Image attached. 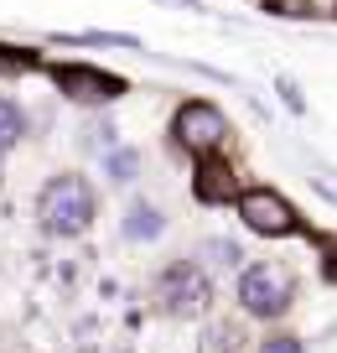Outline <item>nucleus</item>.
I'll list each match as a JSON object with an SVG mask.
<instances>
[{"label":"nucleus","mask_w":337,"mask_h":353,"mask_svg":"<svg viewBox=\"0 0 337 353\" xmlns=\"http://www.w3.org/2000/svg\"><path fill=\"white\" fill-rule=\"evenodd\" d=\"M99 213V192L83 172H57L37 188V229L52 239H78Z\"/></svg>","instance_id":"nucleus-1"},{"label":"nucleus","mask_w":337,"mask_h":353,"mask_svg":"<svg viewBox=\"0 0 337 353\" xmlns=\"http://www.w3.org/2000/svg\"><path fill=\"white\" fill-rule=\"evenodd\" d=\"M229 141H234V125H229V114L218 110L213 99H182L176 104V114H172V145L182 156H223L229 151Z\"/></svg>","instance_id":"nucleus-2"},{"label":"nucleus","mask_w":337,"mask_h":353,"mask_svg":"<svg viewBox=\"0 0 337 353\" xmlns=\"http://www.w3.org/2000/svg\"><path fill=\"white\" fill-rule=\"evenodd\" d=\"M42 73L52 78V88L68 104H78V110H109V104H120L130 94V83L120 73H104L94 63H47Z\"/></svg>","instance_id":"nucleus-3"},{"label":"nucleus","mask_w":337,"mask_h":353,"mask_svg":"<svg viewBox=\"0 0 337 353\" xmlns=\"http://www.w3.org/2000/svg\"><path fill=\"white\" fill-rule=\"evenodd\" d=\"M291 301H296V281L285 276L280 265L260 260V265H244L239 270V307L249 312V317L275 322V317L291 312Z\"/></svg>","instance_id":"nucleus-4"},{"label":"nucleus","mask_w":337,"mask_h":353,"mask_svg":"<svg viewBox=\"0 0 337 353\" xmlns=\"http://www.w3.org/2000/svg\"><path fill=\"white\" fill-rule=\"evenodd\" d=\"M239 219L249 234H260V239H285V234L301 229V213H296V203L285 198L280 188H265V182H254V188L239 192Z\"/></svg>","instance_id":"nucleus-5"},{"label":"nucleus","mask_w":337,"mask_h":353,"mask_svg":"<svg viewBox=\"0 0 337 353\" xmlns=\"http://www.w3.org/2000/svg\"><path fill=\"white\" fill-rule=\"evenodd\" d=\"M203 301H213V281L197 260H176L156 276V307L172 312V317H192Z\"/></svg>","instance_id":"nucleus-6"},{"label":"nucleus","mask_w":337,"mask_h":353,"mask_svg":"<svg viewBox=\"0 0 337 353\" xmlns=\"http://www.w3.org/2000/svg\"><path fill=\"white\" fill-rule=\"evenodd\" d=\"M244 182L239 172H234L223 156H197L192 161V198L203 203V208H223V203H239Z\"/></svg>","instance_id":"nucleus-7"},{"label":"nucleus","mask_w":337,"mask_h":353,"mask_svg":"<svg viewBox=\"0 0 337 353\" xmlns=\"http://www.w3.org/2000/svg\"><path fill=\"white\" fill-rule=\"evenodd\" d=\"M120 234L130 244H145V239H156V234H166V213L156 208V203H130V208H125V219H120Z\"/></svg>","instance_id":"nucleus-8"},{"label":"nucleus","mask_w":337,"mask_h":353,"mask_svg":"<svg viewBox=\"0 0 337 353\" xmlns=\"http://www.w3.org/2000/svg\"><path fill=\"white\" fill-rule=\"evenodd\" d=\"M141 166H145V156L135 151V145H109V151H104V176L114 182V188L141 182Z\"/></svg>","instance_id":"nucleus-9"},{"label":"nucleus","mask_w":337,"mask_h":353,"mask_svg":"<svg viewBox=\"0 0 337 353\" xmlns=\"http://www.w3.org/2000/svg\"><path fill=\"white\" fill-rule=\"evenodd\" d=\"M26 125H32V120H26V110L11 99V94H0V156H11L16 145L26 141Z\"/></svg>","instance_id":"nucleus-10"},{"label":"nucleus","mask_w":337,"mask_h":353,"mask_svg":"<svg viewBox=\"0 0 337 353\" xmlns=\"http://www.w3.org/2000/svg\"><path fill=\"white\" fill-rule=\"evenodd\" d=\"M244 254H239V244L234 239H203V250H197V265L203 270H244Z\"/></svg>","instance_id":"nucleus-11"},{"label":"nucleus","mask_w":337,"mask_h":353,"mask_svg":"<svg viewBox=\"0 0 337 353\" xmlns=\"http://www.w3.org/2000/svg\"><path fill=\"white\" fill-rule=\"evenodd\" d=\"M57 42L63 47H141V37H130V32H57Z\"/></svg>","instance_id":"nucleus-12"},{"label":"nucleus","mask_w":337,"mask_h":353,"mask_svg":"<svg viewBox=\"0 0 337 353\" xmlns=\"http://www.w3.org/2000/svg\"><path fill=\"white\" fill-rule=\"evenodd\" d=\"M78 145L83 151H109V145H120V130H114V120H88V125H78Z\"/></svg>","instance_id":"nucleus-13"},{"label":"nucleus","mask_w":337,"mask_h":353,"mask_svg":"<svg viewBox=\"0 0 337 353\" xmlns=\"http://www.w3.org/2000/svg\"><path fill=\"white\" fill-rule=\"evenodd\" d=\"M260 353H306V343L291 338V332H270V338L260 343Z\"/></svg>","instance_id":"nucleus-14"},{"label":"nucleus","mask_w":337,"mask_h":353,"mask_svg":"<svg viewBox=\"0 0 337 353\" xmlns=\"http://www.w3.org/2000/svg\"><path fill=\"white\" fill-rule=\"evenodd\" d=\"M280 99H285V104H291V110H296V114H301V110H306V104H301V94H296V83H285V78H280Z\"/></svg>","instance_id":"nucleus-15"},{"label":"nucleus","mask_w":337,"mask_h":353,"mask_svg":"<svg viewBox=\"0 0 337 353\" xmlns=\"http://www.w3.org/2000/svg\"><path fill=\"white\" fill-rule=\"evenodd\" d=\"M327 276H337V265H332V260H327Z\"/></svg>","instance_id":"nucleus-16"},{"label":"nucleus","mask_w":337,"mask_h":353,"mask_svg":"<svg viewBox=\"0 0 337 353\" xmlns=\"http://www.w3.org/2000/svg\"><path fill=\"white\" fill-rule=\"evenodd\" d=\"M332 11H337V6H332Z\"/></svg>","instance_id":"nucleus-17"}]
</instances>
